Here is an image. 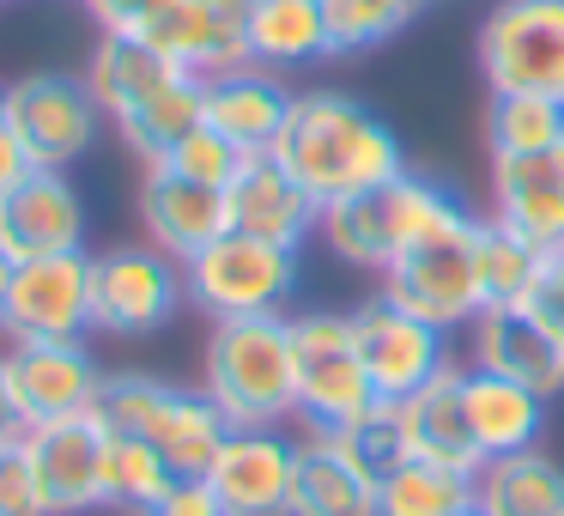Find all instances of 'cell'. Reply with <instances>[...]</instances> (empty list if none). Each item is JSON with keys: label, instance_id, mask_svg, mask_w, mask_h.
I'll use <instances>...</instances> for the list:
<instances>
[{"label": "cell", "instance_id": "cell-1", "mask_svg": "<svg viewBox=\"0 0 564 516\" xmlns=\"http://www.w3.org/2000/svg\"><path fill=\"white\" fill-rule=\"evenodd\" d=\"M273 159L310 189L316 207L382 189L406 171V152L394 140V128L370 104L346 98V92H292L285 128L273 140Z\"/></svg>", "mask_w": 564, "mask_h": 516}, {"label": "cell", "instance_id": "cell-2", "mask_svg": "<svg viewBox=\"0 0 564 516\" xmlns=\"http://www.w3.org/2000/svg\"><path fill=\"white\" fill-rule=\"evenodd\" d=\"M200 389L219 401L231 426H285L297 419V346L292 316H237L213 322Z\"/></svg>", "mask_w": 564, "mask_h": 516}, {"label": "cell", "instance_id": "cell-3", "mask_svg": "<svg viewBox=\"0 0 564 516\" xmlns=\"http://www.w3.org/2000/svg\"><path fill=\"white\" fill-rule=\"evenodd\" d=\"M462 195L443 189L437 176H419V171H401L394 183L382 189H365V195H346L334 207H322V225L316 237L328 244V256H340L346 268H365V273H389L394 256L419 244V237L443 232L449 219H462Z\"/></svg>", "mask_w": 564, "mask_h": 516}, {"label": "cell", "instance_id": "cell-4", "mask_svg": "<svg viewBox=\"0 0 564 516\" xmlns=\"http://www.w3.org/2000/svg\"><path fill=\"white\" fill-rule=\"evenodd\" d=\"M98 419L122 438H140L176 467V474H207L213 455L231 438V419L219 413L207 389H183L171 377H147V370H116L104 377Z\"/></svg>", "mask_w": 564, "mask_h": 516}, {"label": "cell", "instance_id": "cell-5", "mask_svg": "<svg viewBox=\"0 0 564 516\" xmlns=\"http://www.w3.org/2000/svg\"><path fill=\"white\" fill-rule=\"evenodd\" d=\"M304 280V249L268 244L249 232L213 237L200 256L183 261V292L200 316L237 322V316H280Z\"/></svg>", "mask_w": 564, "mask_h": 516}, {"label": "cell", "instance_id": "cell-6", "mask_svg": "<svg viewBox=\"0 0 564 516\" xmlns=\"http://www.w3.org/2000/svg\"><path fill=\"white\" fill-rule=\"evenodd\" d=\"M382 298L443 334L467 329L486 310V286H479V213H462L443 232L419 237L406 256H394V268L382 273Z\"/></svg>", "mask_w": 564, "mask_h": 516}, {"label": "cell", "instance_id": "cell-7", "mask_svg": "<svg viewBox=\"0 0 564 516\" xmlns=\"http://www.w3.org/2000/svg\"><path fill=\"white\" fill-rule=\"evenodd\" d=\"M292 346H297V426L304 431L334 438L382 401L365 358H358L346 310H297Z\"/></svg>", "mask_w": 564, "mask_h": 516}, {"label": "cell", "instance_id": "cell-8", "mask_svg": "<svg viewBox=\"0 0 564 516\" xmlns=\"http://www.w3.org/2000/svg\"><path fill=\"white\" fill-rule=\"evenodd\" d=\"M486 92H534L564 104V0H498L479 25Z\"/></svg>", "mask_w": 564, "mask_h": 516}, {"label": "cell", "instance_id": "cell-9", "mask_svg": "<svg viewBox=\"0 0 564 516\" xmlns=\"http://www.w3.org/2000/svg\"><path fill=\"white\" fill-rule=\"evenodd\" d=\"M188 304L183 261H171L152 244H116L91 256V329L110 341H140L159 334L176 310Z\"/></svg>", "mask_w": 564, "mask_h": 516}, {"label": "cell", "instance_id": "cell-10", "mask_svg": "<svg viewBox=\"0 0 564 516\" xmlns=\"http://www.w3.org/2000/svg\"><path fill=\"white\" fill-rule=\"evenodd\" d=\"M98 128H104V110L79 74H31L7 86V135L19 140V152L37 171L79 164L98 140Z\"/></svg>", "mask_w": 564, "mask_h": 516}, {"label": "cell", "instance_id": "cell-11", "mask_svg": "<svg viewBox=\"0 0 564 516\" xmlns=\"http://www.w3.org/2000/svg\"><path fill=\"white\" fill-rule=\"evenodd\" d=\"M0 334H7V346L13 341H86V334H98L91 329V256L86 249L13 261Z\"/></svg>", "mask_w": 564, "mask_h": 516}, {"label": "cell", "instance_id": "cell-12", "mask_svg": "<svg viewBox=\"0 0 564 516\" xmlns=\"http://www.w3.org/2000/svg\"><path fill=\"white\" fill-rule=\"evenodd\" d=\"M346 322H352V341H358V358H365L370 383H377L382 401H406L413 389H425L437 370L455 365L449 353V334L431 329V322L406 316L401 304H389V298H365L358 310H346Z\"/></svg>", "mask_w": 564, "mask_h": 516}, {"label": "cell", "instance_id": "cell-13", "mask_svg": "<svg viewBox=\"0 0 564 516\" xmlns=\"http://www.w3.org/2000/svg\"><path fill=\"white\" fill-rule=\"evenodd\" d=\"M7 377H13L25 426H55V419L98 413L104 377L86 341H13L7 346Z\"/></svg>", "mask_w": 564, "mask_h": 516}, {"label": "cell", "instance_id": "cell-14", "mask_svg": "<svg viewBox=\"0 0 564 516\" xmlns=\"http://www.w3.org/2000/svg\"><path fill=\"white\" fill-rule=\"evenodd\" d=\"M86 249V201H79L67 171H37L31 164L7 195H0V256L37 261Z\"/></svg>", "mask_w": 564, "mask_h": 516}, {"label": "cell", "instance_id": "cell-15", "mask_svg": "<svg viewBox=\"0 0 564 516\" xmlns=\"http://www.w3.org/2000/svg\"><path fill=\"white\" fill-rule=\"evenodd\" d=\"M249 7L256 0H171L140 37L195 79L249 67Z\"/></svg>", "mask_w": 564, "mask_h": 516}, {"label": "cell", "instance_id": "cell-16", "mask_svg": "<svg viewBox=\"0 0 564 516\" xmlns=\"http://www.w3.org/2000/svg\"><path fill=\"white\" fill-rule=\"evenodd\" d=\"M292 467L297 438H285L280 426H231L207 480L225 516H292Z\"/></svg>", "mask_w": 564, "mask_h": 516}, {"label": "cell", "instance_id": "cell-17", "mask_svg": "<svg viewBox=\"0 0 564 516\" xmlns=\"http://www.w3.org/2000/svg\"><path fill=\"white\" fill-rule=\"evenodd\" d=\"M104 443H110V426L98 413L31 426L25 455H31V474L43 486L50 516H79L104 504Z\"/></svg>", "mask_w": 564, "mask_h": 516}, {"label": "cell", "instance_id": "cell-18", "mask_svg": "<svg viewBox=\"0 0 564 516\" xmlns=\"http://www.w3.org/2000/svg\"><path fill=\"white\" fill-rule=\"evenodd\" d=\"M225 213H231V232L268 237L285 249H304L322 225V207L310 201V189L273 152H249L237 164V176L225 183Z\"/></svg>", "mask_w": 564, "mask_h": 516}, {"label": "cell", "instance_id": "cell-19", "mask_svg": "<svg viewBox=\"0 0 564 516\" xmlns=\"http://www.w3.org/2000/svg\"><path fill=\"white\" fill-rule=\"evenodd\" d=\"M491 219L546 256L564 249V140L546 152L491 159Z\"/></svg>", "mask_w": 564, "mask_h": 516}, {"label": "cell", "instance_id": "cell-20", "mask_svg": "<svg viewBox=\"0 0 564 516\" xmlns=\"http://www.w3.org/2000/svg\"><path fill=\"white\" fill-rule=\"evenodd\" d=\"M140 232L152 249H164L171 261H188L213 244V237L231 232V213H225V189L188 183L171 164H147L140 171Z\"/></svg>", "mask_w": 564, "mask_h": 516}, {"label": "cell", "instance_id": "cell-21", "mask_svg": "<svg viewBox=\"0 0 564 516\" xmlns=\"http://www.w3.org/2000/svg\"><path fill=\"white\" fill-rule=\"evenodd\" d=\"M467 346H474L479 370H498V377L546 395V401L564 389V346L522 304H486L467 322Z\"/></svg>", "mask_w": 564, "mask_h": 516}, {"label": "cell", "instance_id": "cell-22", "mask_svg": "<svg viewBox=\"0 0 564 516\" xmlns=\"http://www.w3.org/2000/svg\"><path fill=\"white\" fill-rule=\"evenodd\" d=\"M462 401H467V431H474L479 455H516L534 450L546 431V395L522 389V383L498 377V370L462 365Z\"/></svg>", "mask_w": 564, "mask_h": 516}, {"label": "cell", "instance_id": "cell-23", "mask_svg": "<svg viewBox=\"0 0 564 516\" xmlns=\"http://www.w3.org/2000/svg\"><path fill=\"white\" fill-rule=\"evenodd\" d=\"M285 110H292V92L280 86V74L256 62L207 79V128H219L237 152H273Z\"/></svg>", "mask_w": 564, "mask_h": 516}, {"label": "cell", "instance_id": "cell-24", "mask_svg": "<svg viewBox=\"0 0 564 516\" xmlns=\"http://www.w3.org/2000/svg\"><path fill=\"white\" fill-rule=\"evenodd\" d=\"M292 516H377V474H365L340 438L304 431L292 467Z\"/></svg>", "mask_w": 564, "mask_h": 516}, {"label": "cell", "instance_id": "cell-25", "mask_svg": "<svg viewBox=\"0 0 564 516\" xmlns=\"http://www.w3.org/2000/svg\"><path fill=\"white\" fill-rule=\"evenodd\" d=\"M406 419V443H413L419 462L437 467H462V474H479L486 455H479L474 431H467V401H462V365L437 370L425 389H413L406 401H394Z\"/></svg>", "mask_w": 564, "mask_h": 516}, {"label": "cell", "instance_id": "cell-26", "mask_svg": "<svg viewBox=\"0 0 564 516\" xmlns=\"http://www.w3.org/2000/svg\"><path fill=\"white\" fill-rule=\"evenodd\" d=\"M249 62L268 67V74H297V67L334 62L322 0H256L249 7Z\"/></svg>", "mask_w": 564, "mask_h": 516}, {"label": "cell", "instance_id": "cell-27", "mask_svg": "<svg viewBox=\"0 0 564 516\" xmlns=\"http://www.w3.org/2000/svg\"><path fill=\"white\" fill-rule=\"evenodd\" d=\"M479 516H564V467L546 450H516L491 455L474 474Z\"/></svg>", "mask_w": 564, "mask_h": 516}, {"label": "cell", "instance_id": "cell-28", "mask_svg": "<svg viewBox=\"0 0 564 516\" xmlns=\"http://www.w3.org/2000/svg\"><path fill=\"white\" fill-rule=\"evenodd\" d=\"M171 74H183V67H171L147 37H116V31H104L79 79H86V92L98 98V110L110 116V122H122V116L134 110V104H147Z\"/></svg>", "mask_w": 564, "mask_h": 516}, {"label": "cell", "instance_id": "cell-29", "mask_svg": "<svg viewBox=\"0 0 564 516\" xmlns=\"http://www.w3.org/2000/svg\"><path fill=\"white\" fill-rule=\"evenodd\" d=\"M200 122H207V79L171 74L147 104H134V110L116 122V135H122V147L134 152L140 164H164L176 140L195 135Z\"/></svg>", "mask_w": 564, "mask_h": 516}, {"label": "cell", "instance_id": "cell-30", "mask_svg": "<svg viewBox=\"0 0 564 516\" xmlns=\"http://www.w3.org/2000/svg\"><path fill=\"white\" fill-rule=\"evenodd\" d=\"M474 504V474L437 462H401L377 480V516H455Z\"/></svg>", "mask_w": 564, "mask_h": 516}, {"label": "cell", "instance_id": "cell-31", "mask_svg": "<svg viewBox=\"0 0 564 516\" xmlns=\"http://www.w3.org/2000/svg\"><path fill=\"white\" fill-rule=\"evenodd\" d=\"M176 480H183V474H176L152 443L110 431V443H104V504H110V510H128V516L152 510Z\"/></svg>", "mask_w": 564, "mask_h": 516}, {"label": "cell", "instance_id": "cell-32", "mask_svg": "<svg viewBox=\"0 0 564 516\" xmlns=\"http://www.w3.org/2000/svg\"><path fill=\"white\" fill-rule=\"evenodd\" d=\"M564 140V104L558 98H534V92H491L486 104V147L491 159L510 152H546Z\"/></svg>", "mask_w": 564, "mask_h": 516}, {"label": "cell", "instance_id": "cell-33", "mask_svg": "<svg viewBox=\"0 0 564 516\" xmlns=\"http://www.w3.org/2000/svg\"><path fill=\"white\" fill-rule=\"evenodd\" d=\"M431 0H322L328 13V43L334 55H370L389 37H401Z\"/></svg>", "mask_w": 564, "mask_h": 516}, {"label": "cell", "instance_id": "cell-34", "mask_svg": "<svg viewBox=\"0 0 564 516\" xmlns=\"http://www.w3.org/2000/svg\"><path fill=\"white\" fill-rule=\"evenodd\" d=\"M534 273H540V249L486 213L479 219V286H486V304H522Z\"/></svg>", "mask_w": 564, "mask_h": 516}, {"label": "cell", "instance_id": "cell-35", "mask_svg": "<svg viewBox=\"0 0 564 516\" xmlns=\"http://www.w3.org/2000/svg\"><path fill=\"white\" fill-rule=\"evenodd\" d=\"M334 438L352 450V462L365 467V474H394L401 462H413V443H406V419L394 401H377L370 413H358L346 431H334Z\"/></svg>", "mask_w": 564, "mask_h": 516}, {"label": "cell", "instance_id": "cell-36", "mask_svg": "<svg viewBox=\"0 0 564 516\" xmlns=\"http://www.w3.org/2000/svg\"><path fill=\"white\" fill-rule=\"evenodd\" d=\"M243 159H249V152H237L231 140L219 135V128H207V122H200L195 135H183V140H176V147H171V159H164V164H171L176 176H188V183L225 189V183L237 176V164H243Z\"/></svg>", "mask_w": 564, "mask_h": 516}, {"label": "cell", "instance_id": "cell-37", "mask_svg": "<svg viewBox=\"0 0 564 516\" xmlns=\"http://www.w3.org/2000/svg\"><path fill=\"white\" fill-rule=\"evenodd\" d=\"M522 310L564 346V249H546V256H540V273H534V286H528Z\"/></svg>", "mask_w": 564, "mask_h": 516}, {"label": "cell", "instance_id": "cell-38", "mask_svg": "<svg viewBox=\"0 0 564 516\" xmlns=\"http://www.w3.org/2000/svg\"><path fill=\"white\" fill-rule=\"evenodd\" d=\"M0 516H50L25 443H19V450H0Z\"/></svg>", "mask_w": 564, "mask_h": 516}, {"label": "cell", "instance_id": "cell-39", "mask_svg": "<svg viewBox=\"0 0 564 516\" xmlns=\"http://www.w3.org/2000/svg\"><path fill=\"white\" fill-rule=\"evenodd\" d=\"M91 19H98V31H116V37H140V31L152 25V19L171 7V0H79Z\"/></svg>", "mask_w": 564, "mask_h": 516}, {"label": "cell", "instance_id": "cell-40", "mask_svg": "<svg viewBox=\"0 0 564 516\" xmlns=\"http://www.w3.org/2000/svg\"><path fill=\"white\" fill-rule=\"evenodd\" d=\"M140 516H225V504H219V492H213L207 474H183L152 510H140Z\"/></svg>", "mask_w": 564, "mask_h": 516}, {"label": "cell", "instance_id": "cell-41", "mask_svg": "<svg viewBox=\"0 0 564 516\" xmlns=\"http://www.w3.org/2000/svg\"><path fill=\"white\" fill-rule=\"evenodd\" d=\"M31 438L25 413H19V395H13V377H7V353H0V450H19Z\"/></svg>", "mask_w": 564, "mask_h": 516}, {"label": "cell", "instance_id": "cell-42", "mask_svg": "<svg viewBox=\"0 0 564 516\" xmlns=\"http://www.w3.org/2000/svg\"><path fill=\"white\" fill-rule=\"evenodd\" d=\"M25 171H31V159L19 152V140L7 135V128H0V195H7V189H13Z\"/></svg>", "mask_w": 564, "mask_h": 516}, {"label": "cell", "instance_id": "cell-43", "mask_svg": "<svg viewBox=\"0 0 564 516\" xmlns=\"http://www.w3.org/2000/svg\"><path fill=\"white\" fill-rule=\"evenodd\" d=\"M7 286H13V261L0 256V310H7Z\"/></svg>", "mask_w": 564, "mask_h": 516}, {"label": "cell", "instance_id": "cell-44", "mask_svg": "<svg viewBox=\"0 0 564 516\" xmlns=\"http://www.w3.org/2000/svg\"><path fill=\"white\" fill-rule=\"evenodd\" d=\"M0 128H7V86H0Z\"/></svg>", "mask_w": 564, "mask_h": 516}, {"label": "cell", "instance_id": "cell-45", "mask_svg": "<svg viewBox=\"0 0 564 516\" xmlns=\"http://www.w3.org/2000/svg\"><path fill=\"white\" fill-rule=\"evenodd\" d=\"M455 516H479V504H467V510H455Z\"/></svg>", "mask_w": 564, "mask_h": 516}]
</instances>
